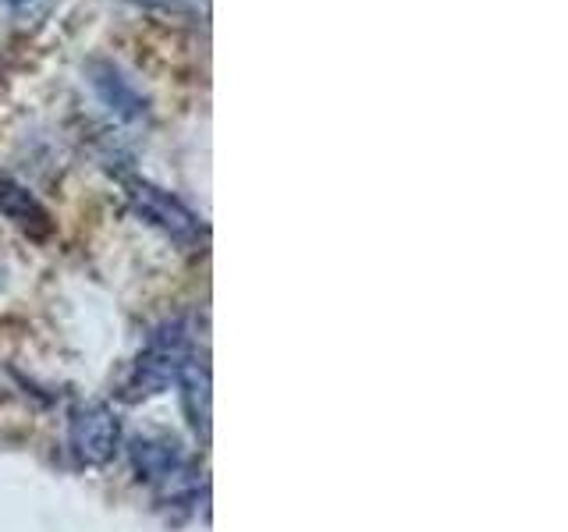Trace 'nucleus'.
<instances>
[{"label":"nucleus","instance_id":"9d476101","mask_svg":"<svg viewBox=\"0 0 568 532\" xmlns=\"http://www.w3.org/2000/svg\"><path fill=\"white\" fill-rule=\"evenodd\" d=\"M4 280H8V270H4V263H0V291H4Z\"/></svg>","mask_w":568,"mask_h":532},{"label":"nucleus","instance_id":"423d86ee","mask_svg":"<svg viewBox=\"0 0 568 532\" xmlns=\"http://www.w3.org/2000/svg\"><path fill=\"white\" fill-rule=\"evenodd\" d=\"M0 213H4L14 227H22L26 235L43 238L50 231V213L40 206V200H36L26 185H18L11 174H0Z\"/></svg>","mask_w":568,"mask_h":532},{"label":"nucleus","instance_id":"7ed1b4c3","mask_svg":"<svg viewBox=\"0 0 568 532\" xmlns=\"http://www.w3.org/2000/svg\"><path fill=\"white\" fill-rule=\"evenodd\" d=\"M118 443H121V422L106 405L89 401V405H79L75 412H71L68 448H71V458H75L79 466H85V469L106 466V461L114 458Z\"/></svg>","mask_w":568,"mask_h":532},{"label":"nucleus","instance_id":"6e6552de","mask_svg":"<svg viewBox=\"0 0 568 532\" xmlns=\"http://www.w3.org/2000/svg\"><path fill=\"white\" fill-rule=\"evenodd\" d=\"M4 4L18 22H43V18L58 8V0H4Z\"/></svg>","mask_w":568,"mask_h":532},{"label":"nucleus","instance_id":"0eeeda50","mask_svg":"<svg viewBox=\"0 0 568 532\" xmlns=\"http://www.w3.org/2000/svg\"><path fill=\"white\" fill-rule=\"evenodd\" d=\"M182 383V398H185V412H189V422L195 426V433L210 430V366H206V355H189L178 369V380Z\"/></svg>","mask_w":568,"mask_h":532},{"label":"nucleus","instance_id":"20e7f679","mask_svg":"<svg viewBox=\"0 0 568 532\" xmlns=\"http://www.w3.org/2000/svg\"><path fill=\"white\" fill-rule=\"evenodd\" d=\"M124 192H129V200H132L139 217L150 221L153 227H160L168 238L189 245V242H195V238L203 235V227H200V221H195V213L182 200H174L171 192H164V188H156L153 182H146V177H129V182H124Z\"/></svg>","mask_w":568,"mask_h":532},{"label":"nucleus","instance_id":"39448f33","mask_svg":"<svg viewBox=\"0 0 568 532\" xmlns=\"http://www.w3.org/2000/svg\"><path fill=\"white\" fill-rule=\"evenodd\" d=\"M85 79L89 89L97 93V100L114 114V121L121 124H142L150 117V100L142 96V89L124 75V71L114 61H89L85 64Z\"/></svg>","mask_w":568,"mask_h":532},{"label":"nucleus","instance_id":"f257e3e1","mask_svg":"<svg viewBox=\"0 0 568 532\" xmlns=\"http://www.w3.org/2000/svg\"><path fill=\"white\" fill-rule=\"evenodd\" d=\"M189 355H192V345H189L182 324L164 327L150 341V348L139 355L132 377L124 380L121 398L124 401H146V398L164 395V390L178 380V369H182V362L189 359Z\"/></svg>","mask_w":568,"mask_h":532},{"label":"nucleus","instance_id":"f03ea898","mask_svg":"<svg viewBox=\"0 0 568 532\" xmlns=\"http://www.w3.org/2000/svg\"><path fill=\"white\" fill-rule=\"evenodd\" d=\"M132 466L160 493H185L192 487V461L171 433H142L132 440Z\"/></svg>","mask_w":568,"mask_h":532},{"label":"nucleus","instance_id":"1a4fd4ad","mask_svg":"<svg viewBox=\"0 0 568 532\" xmlns=\"http://www.w3.org/2000/svg\"><path fill=\"white\" fill-rule=\"evenodd\" d=\"M139 4H150V8H160V11H195L203 0H139Z\"/></svg>","mask_w":568,"mask_h":532}]
</instances>
